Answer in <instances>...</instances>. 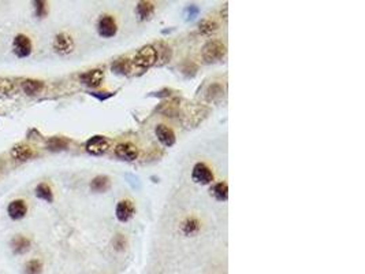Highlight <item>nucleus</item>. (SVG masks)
<instances>
[{
  "label": "nucleus",
  "mask_w": 365,
  "mask_h": 274,
  "mask_svg": "<svg viewBox=\"0 0 365 274\" xmlns=\"http://www.w3.org/2000/svg\"><path fill=\"white\" fill-rule=\"evenodd\" d=\"M134 72L137 70L139 73H144L148 69H151L158 63V51L152 44L144 46L137 51V54L132 59Z\"/></svg>",
  "instance_id": "obj_1"
},
{
  "label": "nucleus",
  "mask_w": 365,
  "mask_h": 274,
  "mask_svg": "<svg viewBox=\"0 0 365 274\" xmlns=\"http://www.w3.org/2000/svg\"><path fill=\"white\" fill-rule=\"evenodd\" d=\"M226 46L220 40H209L203 47V59L205 63H216L225 58Z\"/></svg>",
  "instance_id": "obj_2"
},
{
  "label": "nucleus",
  "mask_w": 365,
  "mask_h": 274,
  "mask_svg": "<svg viewBox=\"0 0 365 274\" xmlns=\"http://www.w3.org/2000/svg\"><path fill=\"white\" fill-rule=\"evenodd\" d=\"M13 52L17 58H27L33 52V44L26 34H17L13 40Z\"/></svg>",
  "instance_id": "obj_3"
},
{
  "label": "nucleus",
  "mask_w": 365,
  "mask_h": 274,
  "mask_svg": "<svg viewBox=\"0 0 365 274\" xmlns=\"http://www.w3.org/2000/svg\"><path fill=\"white\" fill-rule=\"evenodd\" d=\"M85 149H87L88 154L100 156V155L106 154L107 151L110 149V140L107 139L106 136L96 134V136H93L87 141Z\"/></svg>",
  "instance_id": "obj_4"
},
{
  "label": "nucleus",
  "mask_w": 365,
  "mask_h": 274,
  "mask_svg": "<svg viewBox=\"0 0 365 274\" xmlns=\"http://www.w3.org/2000/svg\"><path fill=\"white\" fill-rule=\"evenodd\" d=\"M52 47H53V51H55L56 54L68 55V54H71V52L74 51L75 44H74L73 37H71L70 34L62 32V33H58L56 36H55Z\"/></svg>",
  "instance_id": "obj_5"
},
{
  "label": "nucleus",
  "mask_w": 365,
  "mask_h": 274,
  "mask_svg": "<svg viewBox=\"0 0 365 274\" xmlns=\"http://www.w3.org/2000/svg\"><path fill=\"white\" fill-rule=\"evenodd\" d=\"M97 32L104 39H110V37H114L116 34L118 25H116V21H115L113 15L104 14V15L100 17L99 22H97Z\"/></svg>",
  "instance_id": "obj_6"
},
{
  "label": "nucleus",
  "mask_w": 365,
  "mask_h": 274,
  "mask_svg": "<svg viewBox=\"0 0 365 274\" xmlns=\"http://www.w3.org/2000/svg\"><path fill=\"white\" fill-rule=\"evenodd\" d=\"M192 178L197 184L208 185L213 181V173L212 170L209 169V166H206L205 163H203V162H199L193 167Z\"/></svg>",
  "instance_id": "obj_7"
},
{
  "label": "nucleus",
  "mask_w": 365,
  "mask_h": 274,
  "mask_svg": "<svg viewBox=\"0 0 365 274\" xmlns=\"http://www.w3.org/2000/svg\"><path fill=\"white\" fill-rule=\"evenodd\" d=\"M104 80V72L101 69H92L80 75V81L89 88H97Z\"/></svg>",
  "instance_id": "obj_8"
},
{
  "label": "nucleus",
  "mask_w": 365,
  "mask_h": 274,
  "mask_svg": "<svg viewBox=\"0 0 365 274\" xmlns=\"http://www.w3.org/2000/svg\"><path fill=\"white\" fill-rule=\"evenodd\" d=\"M7 214L14 221H20L25 218L27 214V206L26 201L23 199H15V200L10 201L7 206Z\"/></svg>",
  "instance_id": "obj_9"
},
{
  "label": "nucleus",
  "mask_w": 365,
  "mask_h": 274,
  "mask_svg": "<svg viewBox=\"0 0 365 274\" xmlns=\"http://www.w3.org/2000/svg\"><path fill=\"white\" fill-rule=\"evenodd\" d=\"M115 155L123 161H136L138 158V148L132 143H120L115 148Z\"/></svg>",
  "instance_id": "obj_10"
},
{
  "label": "nucleus",
  "mask_w": 365,
  "mask_h": 274,
  "mask_svg": "<svg viewBox=\"0 0 365 274\" xmlns=\"http://www.w3.org/2000/svg\"><path fill=\"white\" fill-rule=\"evenodd\" d=\"M134 213H136V208H134V204L132 200H120L118 204H116V208H115V215L119 222H127L133 218Z\"/></svg>",
  "instance_id": "obj_11"
},
{
  "label": "nucleus",
  "mask_w": 365,
  "mask_h": 274,
  "mask_svg": "<svg viewBox=\"0 0 365 274\" xmlns=\"http://www.w3.org/2000/svg\"><path fill=\"white\" fill-rule=\"evenodd\" d=\"M10 154H11V156H13L15 161L27 162L34 156V151L33 148L30 147L29 144H26V143H18V144H15L11 148Z\"/></svg>",
  "instance_id": "obj_12"
},
{
  "label": "nucleus",
  "mask_w": 365,
  "mask_h": 274,
  "mask_svg": "<svg viewBox=\"0 0 365 274\" xmlns=\"http://www.w3.org/2000/svg\"><path fill=\"white\" fill-rule=\"evenodd\" d=\"M155 133H156L158 140H159L164 147H173L174 144H175V140H177V139H175V133H174V130L171 127L160 124V125H158L156 129H155Z\"/></svg>",
  "instance_id": "obj_13"
},
{
  "label": "nucleus",
  "mask_w": 365,
  "mask_h": 274,
  "mask_svg": "<svg viewBox=\"0 0 365 274\" xmlns=\"http://www.w3.org/2000/svg\"><path fill=\"white\" fill-rule=\"evenodd\" d=\"M30 239H27L26 236H22V234H17L14 236L13 240H11V249L15 255H22L27 252L30 249Z\"/></svg>",
  "instance_id": "obj_14"
},
{
  "label": "nucleus",
  "mask_w": 365,
  "mask_h": 274,
  "mask_svg": "<svg viewBox=\"0 0 365 274\" xmlns=\"http://www.w3.org/2000/svg\"><path fill=\"white\" fill-rule=\"evenodd\" d=\"M21 87L27 96H34V95L40 94L44 89V82L40 80H34V78H26L21 82Z\"/></svg>",
  "instance_id": "obj_15"
},
{
  "label": "nucleus",
  "mask_w": 365,
  "mask_h": 274,
  "mask_svg": "<svg viewBox=\"0 0 365 274\" xmlns=\"http://www.w3.org/2000/svg\"><path fill=\"white\" fill-rule=\"evenodd\" d=\"M111 70H113L115 74H119V75H129V74H132L134 72L132 59H129V58L116 59L113 63Z\"/></svg>",
  "instance_id": "obj_16"
},
{
  "label": "nucleus",
  "mask_w": 365,
  "mask_h": 274,
  "mask_svg": "<svg viewBox=\"0 0 365 274\" xmlns=\"http://www.w3.org/2000/svg\"><path fill=\"white\" fill-rule=\"evenodd\" d=\"M223 96H225V88L219 82H212L209 87L206 88L205 98L208 101L216 103V101L222 100Z\"/></svg>",
  "instance_id": "obj_17"
},
{
  "label": "nucleus",
  "mask_w": 365,
  "mask_h": 274,
  "mask_svg": "<svg viewBox=\"0 0 365 274\" xmlns=\"http://www.w3.org/2000/svg\"><path fill=\"white\" fill-rule=\"evenodd\" d=\"M111 187V180L108 175H96L92 181H91V189L93 192H107Z\"/></svg>",
  "instance_id": "obj_18"
},
{
  "label": "nucleus",
  "mask_w": 365,
  "mask_h": 274,
  "mask_svg": "<svg viewBox=\"0 0 365 274\" xmlns=\"http://www.w3.org/2000/svg\"><path fill=\"white\" fill-rule=\"evenodd\" d=\"M67 147H68V140L62 136H53L46 140V148L49 151H55V152L65 151V149H67Z\"/></svg>",
  "instance_id": "obj_19"
},
{
  "label": "nucleus",
  "mask_w": 365,
  "mask_h": 274,
  "mask_svg": "<svg viewBox=\"0 0 365 274\" xmlns=\"http://www.w3.org/2000/svg\"><path fill=\"white\" fill-rule=\"evenodd\" d=\"M34 194L36 196L41 199V200L48 201V203H52L53 201V192H52V188L49 187L46 182H40L36 189H34Z\"/></svg>",
  "instance_id": "obj_20"
},
{
  "label": "nucleus",
  "mask_w": 365,
  "mask_h": 274,
  "mask_svg": "<svg viewBox=\"0 0 365 274\" xmlns=\"http://www.w3.org/2000/svg\"><path fill=\"white\" fill-rule=\"evenodd\" d=\"M156 51H158V60H160L159 66H163L164 63H167L168 60L171 59V55H173V51H171V48L167 46L166 43H163V41H159L158 43V46H156Z\"/></svg>",
  "instance_id": "obj_21"
},
{
  "label": "nucleus",
  "mask_w": 365,
  "mask_h": 274,
  "mask_svg": "<svg viewBox=\"0 0 365 274\" xmlns=\"http://www.w3.org/2000/svg\"><path fill=\"white\" fill-rule=\"evenodd\" d=\"M153 13H155V4L152 1H139L137 4V14L141 21L149 20Z\"/></svg>",
  "instance_id": "obj_22"
},
{
  "label": "nucleus",
  "mask_w": 365,
  "mask_h": 274,
  "mask_svg": "<svg viewBox=\"0 0 365 274\" xmlns=\"http://www.w3.org/2000/svg\"><path fill=\"white\" fill-rule=\"evenodd\" d=\"M200 227H201V224H200V221L196 217H187L183 221V224H182V232L186 236H192V234L199 232Z\"/></svg>",
  "instance_id": "obj_23"
},
{
  "label": "nucleus",
  "mask_w": 365,
  "mask_h": 274,
  "mask_svg": "<svg viewBox=\"0 0 365 274\" xmlns=\"http://www.w3.org/2000/svg\"><path fill=\"white\" fill-rule=\"evenodd\" d=\"M211 194L213 195V198L216 200L226 201L228 199V187H227L226 182H218L212 187Z\"/></svg>",
  "instance_id": "obj_24"
},
{
  "label": "nucleus",
  "mask_w": 365,
  "mask_h": 274,
  "mask_svg": "<svg viewBox=\"0 0 365 274\" xmlns=\"http://www.w3.org/2000/svg\"><path fill=\"white\" fill-rule=\"evenodd\" d=\"M43 273V262L40 259H30L25 263L23 274H41Z\"/></svg>",
  "instance_id": "obj_25"
},
{
  "label": "nucleus",
  "mask_w": 365,
  "mask_h": 274,
  "mask_svg": "<svg viewBox=\"0 0 365 274\" xmlns=\"http://www.w3.org/2000/svg\"><path fill=\"white\" fill-rule=\"evenodd\" d=\"M15 91V84L10 78H0V96H10Z\"/></svg>",
  "instance_id": "obj_26"
},
{
  "label": "nucleus",
  "mask_w": 365,
  "mask_h": 274,
  "mask_svg": "<svg viewBox=\"0 0 365 274\" xmlns=\"http://www.w3.org/2000/svg\"><path fill=\"white\" fill-rule=\"evenodd\" d=\"M218 29V24L212 20H203L199 25V32L201 34H211Z\"/></svg>",
  "instance_id": "obj_27"
},
{
  "label": "nucleus",
  "mask_w": 365,
  "mask_h": 274,
  "mask_svg": "<svg viewBox=\"0 0 365 274\" xmlns=\"http://www.w3.org/2000/svg\"><path fill=\"white\" fill-rule=\"evenodd\" d=\"M33 8H34V15L41 20V18H46V14H48V4L44 0H34L33 1Z\"/></svg>",
  "instance_id": "obj_28"
},
{
  "label": "nucleus",
  "mask_w": 365,
  "mask_h": 274,
  "mask_svg": "<svg viewBox=\"0 0 365 274\" xmlns=\"http://www.w3.org/2000/svg\"><path fill=\"white\" fill-rule=\"evenodd\" d=\"M197 72H199V66L196 63H193V62H186L185 65L182 66V73L187 78H193L197 74Z\"/></svg>",
  "instance_id": "obj_29"
},
{
  "label": "nucleus",
  "mask_w": 365,
  "mask_h": 274,
  "mask_svg": "<svg viewBox=\"0 0 365 274\" xmlns=\"http://www.w3.org/2000/svg\"><path fill=\"white\" fill-rule=\"evenodd\" d=\"M183 14H185L186 21H193L196 20V17H199L200 8L196 4H189V6H186Z\"/></svg>",
  "instance_id": "obj_30"
},
{
  "label": "nucleus",
  "mask_w": 365,
  "mask_h": 274,
  "mask_svg": "<svg viewBox=\"0 0 365 274\" xmlns=\"http://www.w3.org/2000/svg\"><path fill=\"white\" fill-rule=\"evenodd\" d=\"M126 244H127V240H126V237L123 236V234L118 233L116 236H115V237H114L113 246H114V248L116 249V251H123V249L126 248Z\"/></svg>",
  "instance_id": "obj_31"
},
{
  "label": "nucleus",
  "mask_w": 365,
  "mask_h": 274,
  "mask_svg": "<svg viewBox=\"0 0 365 274\" xmlns=\"http://www.w3.org/2000/svg\"><path fill=\"white\" fill-rule=\"evenodd\" d=\"M177 110H178L177 101H171V103L163 104V107L160 108V111L164 114V115H167V117H174L177 114Z\"/></svg>",
  "instance_id": "obj_32"
},
{
  "label": "nucleus",
  "mask_w": 365,
  "mask_h": 274,
  "mask_svg": "<svg viewBox=\"0 0 365 274\" xmlns=\"http://www.w3.org/2000/svg\"><path fill=\"white\" fill-rule=\"evenodd\" d=\"M115 94H113V92H91V96L99 99V100H107L108 98H111Z\"/></svg>",
  "instance_id": "obj_33"
},
{
  "label": "nucleus",
  "mask_w": 365,
  "mask_h": 274,
  "mask_svg": "<svg viewBox=\"0 0 365 274\" xmlns=\"http://www.w3.org/2000/svg\"><path fill=\"white\" fill-rule=\"evenodd\" d=\"M126 178H129V180H130V181H129V182L132 184V187L137 188V189H138V188H139V180H138V178H137V177H133V175L127 174Z\"/></svg>",
  "instance_id": "obj_34"
},
{
  "label": "nucleus",
  "mask_w": 365,
  "mask_h": 274,
  "mask_svg": "<svg viewBox=\"0 0 365 274\" xmlns=\"http://www.w3.org/2000/svg\"><path fill=\"white\" fill-rule=\"evenodd\" d=\"M151 96H158V98H161V96H170V91H168V89H163V91L156 92V94L151 95Z\"/></svg>",
  "instance_id": "obj_35"
}]
</instances>
